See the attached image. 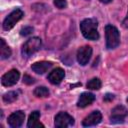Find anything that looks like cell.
I'll use <instances>...</instances> for the list:
<instances>
[{"mask_svg": "<svg viewBox=\"0 0 128 128\" xmlns=\"http://www.w3.org/2000/svg\"><path fill=\"white\" fill-rule=\"evenodd\" d=\"M114 99V95L113 94H110V93H107L105 96H104V101L106 102H109V101H112Z\"/></svg>", "mask_w": 128, "mask_h": 128, "instance_id": "obj_22", "label": "cell"}, {"mask_svg": "<svg viewBox=\"0 0 128 128\" xmlns=\"http://www.w3.org/2000/svg\"><path fill=\"white\" fill-rule=\"evenodd\" d=\"M0 42H1V59H7L11 56V49L6 44L3 38L0 39Z\"/></svg>", "mask_w": 128, "mask_h": 128, "instance_id": "obj_15", "label": "cell"}, {"mask_svg": "<svg viewBox=\"0 0 128 128\" xmlns=\"http://www.w3.org/2000/svg\"><path fill=\"white\" fill-rule=\"evenodd\" d=\"M23 15H24V13H23V11H22L21 9H19V8L14 9V10L4 19L3 24H2L3 29H4L5 31L11 30V29L15 26V24L23 17Z\"/></svg>", "mask_w": 128, "mask_h": 128, "instance_id": "obj_4", "label": "cell"}, {"mask_svg": "<svg viewBox=\"0 0 128 128\" xmlns=\"http://www.w3.org/2000/svg\"><path fill=\"white\" fill-rule=\"evenodd\" d=\"M20 78V73L17 69H11L7 73H5L1 78V83L3 86L10 87L15 85Z\"/></svg>", "mask_w": 128, "mask_h": 128, "instance_id": "obj_7", "label": "cell"}, {"mask_svg": "<svg viewBox=\"0 0 128 128\" xmlns=\"http://www.w3.org/2000/svg\"><path fill=\"white\" fill-rule=\"evenodd\" d=\"M101 85H102V83H101V80L99 78H92L86 84L87 88L91 89V90H99L101 88Z\"/></svg>", "mask_w": 128, "mask_h": 128, "instance_id": "obj_17", "label": "cell"}, {"mask_svg": "<svg viewBox=\"0 0 128 128\" xmlns=\"http://www.w3.org/2000/svg\"><path fill=\"white\" fill-rule=\"evenodd\" d=\"M102 120V114L95 110L93 112H91L88 116H86L84 118V120L82 121V125L84 127H90V126H94V125H97L101 122Z\"/></svg>", "mask_w": 128, "mask_h": 128, "instance_id": "obj_11", "label": "cell"}, {"mask_svg": "<svg viewBox=\"0 0 128 128\" xmlns=\"http://www.w3.org/2000/svg\"><path fill=\"white\" fill-rule=\"evenodd\" d=\"M25 119V113L21 110L16 111L14 113H12L9 117H8V125L12 128H18L20 126H22L23 122Z\"/></svg>", "mask_w": 128, "mask_h": 128, "instance_id": "obj_9", "label": "cell"}, {"mask_svg": "<svg viewBox=\"0 0 128 128\" xmlns=\"http://www.w3.org/2000/svg\"><path fill=\"white\" fill-rule=\"evenodd\" d=\"M18 98V92L16 91H9L3 95V101L5 103H12L16 101Z\"/></svg>", "mask_w": 128, "mask_h": 128, "instance_id": "obj_18", "label": "cell"}, {"mask_svg": "<svg viewBox=\"0 0 128 128\" xmlns=\"http://www.w3.org/2000/svg\"><path fill=\"white\" fill-rule=\"evenodd\" d=\"M74 118L67 112H59L55 116V126L57 128H66L74 125Z\"/></svg>", "mask_w": 128, "mask_h": 128, "instance_id": "obj_5", "label": "cell"}, {"mask_svg": "<svg viewBox=\"0 0 128 128\" xmlns=\"http://www.w3.org/2000/svg\"><path fill=\"white\" fill-rule=\"evenodd\" d=\"M54 5L59 9H64L67 6L66 0H54Z\"/></svg>", "mask_w": 128, "mask_h": 128, "instance_id": "obj_20", "label": "cell"}, {"mask_svg": "<svg viewBox=\"0 0 128 128\" xmlns=\"http://www.w3.org/2000/svg\"><path fill=\"white\" fill-rule=\"evenodd\" d=\"M127 115H128L127 109L122 105H118L114 107L111 111V116H110L111 123H123Z\"/></svg>", "mask_w": 128, "mask_h": 128, "instance_id": "obj_6", "label": "cell"}, {"mask_svg": "<svg viewBox=\"0 0 128 128\" xmlns=\"http://www.w3.org/2000/svg\"><path fill=\"white\" fill-rule=\"evenodd\" d=\"M40 118V112L39 111H33L28 118L27 122V127L28 128H39V127H44V125L39 121Z\"/></svg>", "mask_w": 128, "mask_h": 128, "instance_id": "obj_14", "label": "cell"}, {"mask_svg": "<svg viewBox=\"0 0 128 128\" xmlns=\"http://www.w3.org/2000/svg\"><path fill=\"white\" fill-rule=\"evenodd\" d=\"M99 1H100L101 3H105V4H106V3H110L112 0H99Z\"/></svg>", "mask_w": 128, "mask_h": 128, "instance_id": "obj_24", "label": "cell"}, {"mask_svg": "<svg viewBox=\"0 0 128 128\" xmlns=\"http://www.w3.org/2000/svg\"><path fill=\"white\" fill-rule=\"evenodd\" d=\"M80 30L83 36L88 40H97L99 38L98 22L95 18H86L80 23Z\"/></svg>", "mask_w": 128, "mask_h": 128, "instance_id": "obj_1", "label": "cell"}, {"mask_svg": "<svg viewBox=\"0 0 128 128\" xmlns=\"http://www.w3.org/2000/svg\"><path fill=\"white\" fill-rule=\"evenodd\" d=\"M23 82H24L25 84H27V85H31V84H33V83L35 82V79H34L33 77H31V76L25 74V75L23 76Z\"/></svg>", "mask_w": 128, "mask_h": 128, "instance_id": "obj_21", "label": "cell"}, {"mask_svg": "<svg viewBox=\"0 0 128 128\" xmlns=\"http://www.w3.org/2000/svg\"><path fill=\"white\" fill-rule=\"evenodd\" d=\"M122 25H123L124 28H127V29H128V11H127V15H126V17H125L124 20L122 21Z\"/></svg>", "mask_w": 128, "mask_h": 128, "instance_id": "obj_23", "label": "cell"}, {"mask_svg": "<svg viewBox=\"0 0 128 128\" xmlns=\"http://www.w3.org/2000/svg\"><path fill=\"white\" fill-rule=\"evenodd\" d=\"M42 45V41L39 37H32L28 39L22 46V55L24 57H30L34 53H36L38 50H40Z\"/></svg>", "mask_w": 128, "mask_h": 128, "instance_id": "obj_3", "label": "cell"}, {"mask_svg": "<svg viewBox=\"0 0 128 128\" xmlns=\"http://www.w3.org/2000/svg\"><path fill=\"white\" fill-rule=\"evenodd\" d=\"M52 67V62L49 61H39L32 64L31 69L37 73V74H44L47 70H49Z\"/></svg>", "mask_w": 128, "mask_h": 128, "instance_id": "obj_13", "label": "cell"}, {"mask_svg": "<svg viewBox=\"0 0 128 128\" xmlns=\"http://www.w3.org/2000/svg\"><path fill=\"white\" fill-rule=\"evenodd\" d=\"M34 95L36 97H39V98H45V97H48L50 92L48 90V88H46L45 86H39V87H36L33 91Z\"/></svg>", "mask_w": 128, "mask_h": 128, "instance_id": "obj_16", "label": "cell"}, {"mask_svg": "<svg viewBox=\"0 0 128 128\" xmlns=\"http://www.w3.org/2000/svg\"><path fill=\"white\" fill-rule=\"evenodd\" d=\"M91 56H92V48H91V46H88V45L82 46L77 51V61L82 66L86 65L89 62Z\"/></svg>", "mask_w": 128, "mask_h": 128, "instance_id": "obj_8", "label": "cell"}, {"mask_svg": "<svg viewBox=\"0 0 128 128\" xmlns=\"http://www.w3.org/2000/svg\"><path fill=\"white\" fill-rule=\"evenodd\" d=\"M106 47L107 49H115L120 44V33L118 29L113 25H106L105 27Z\"/></svg>", "mask_w": 128, "mask_h": 128, "instance_id": "obj_2", "label": "cell"}, {"mask_svg": "<svg viewBox=\"0 0 128 128\" xmlns=\"http://www.w3.org/2000/svg\"><path fill=\"white\" fill-rule=\"evenodd\" d=\"M126 101H127V103H128V97H127V99H126Z\"/></svg>", "mask_w": 128, "mask_h": 128, "instance_id": "obj_25", "label": "cell"}, {"mask_svg": "<svg viewBox=\"0 0 128 128\" xmlns=\"http://www.w3.org/2000/svg\"><path fill=\"white\" fill-rule=\"evenodd\" d=\"M33 31H34V28L33 27H31V26H25V27H23L20 30V34L22 36H29V35H31L33 33Z\"/></svg>", "mask_w": 128, "mask_h": 128, "instance_id": "obj_19", "label": "cell"}, {"mask_svg": "<svg viewBox=\"0 0 128 128\" xmlns=\"http://www.w3.org/2000/svg\"><path fill=\"white\" fill-rule=\"evenodd\" d=\"M95 100V96L94 94L90 93V92H83L79 98H78V101H77V106L79 108H84V107H87L88 105L92 104Z\"/></svg>", "mask_w": 128, "mask_h": 128, "instance_id": "obj_12", "label": "cell"}, {"mask_svg": "<svg viewBox=\"0 0 128 128\" xmlns=\"http://www.w3.org/2000/svg\"><path fill=\"white\" fill-rule=\"evenodd\" d=\"M65 77V72L62 68L57 67L55 69H53L47 76V79L49 80V82L53 85H58L62 82V80Z\"/></svg>", "mask_w": 128, "mask_h": 128, "instance_id": "obj_10", "label": "cell"}]
</instances>
